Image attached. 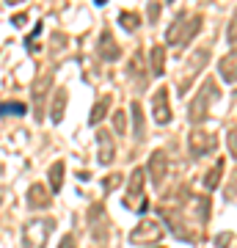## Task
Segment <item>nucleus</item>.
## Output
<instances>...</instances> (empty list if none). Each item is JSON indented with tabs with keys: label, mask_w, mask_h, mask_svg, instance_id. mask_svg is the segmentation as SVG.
Here are the masks:
<instances>
[{
	"label": "nucleus",
	"mask_w": 237,
	"mask_h": 248,
	"mask_svg": "<svg viewBox=\"0 0 237 248\" xmlns=\"http://www.w3.org/2000/svg\"><path fill=\"white\" fill-rule=\"evenodd\" d=\"M124 204L130 207V210H138V213H143L149 204H146V196H143V171L135 169L130 177V190L124 193Z\"/></svg>",
	"instance_id": "4"
},
{
	"label": "nucleus",
	"mask_w": 237,
	"mask_h": 248,
	"mask_svg": "<svg viewBox=\"0 0 237 248\" xmlns=\"http://www.w3.org/2000/svg\"><path fill=\"white\" fill-rule=\"evenodd\" d=\"M218 75L223 83H237V53H229L221 58L218 63Z\"/></svg>",
	"instance_id": "11"
},
{
	"label": "nucleus",
	"mask_w": 237,
	"mask_h": 248,
	"mask_svg": "<svg viewBox=\"0 0 237 248\" xmlns=\"http://www.w3.org/2000/svg\"><path fill=\"white\" fill-rule=\"evenodd\" d=\"M58 248H75V237H72V234H66V237L61 240V246Z\"/></svg>",
	"instance_id": "25"
},
{
	"label": "nucleus",
	"mask_w": 237,
	"mask_h": 248,
	"mask_svg": "<svg viewBox=\"0 0 237 248\" xmlns=\"http://www.w3.org/2000/svg\"><path fill=\"white\" fill-rule=\"evenodd\" d=\"M113 127H116V133H119V135H124V130H127V113L119 110V113L113 116Z\"/></svg>",
	"instance_id": "23"
},
{
	"label": "nucleus",
	"mask_w": 237,
	"mask_h": 248,
	"mask_svg": "<svg viewBox=\"0 0 237 248\" xmlns=\"http://www.w3.org/2000/svg\"><path fill=\"white\" fill-rule=\"evenodd\" d=\"M207 58H210V50H204V47H202V50H196V53L190 55V61H188V66H185L188 72H182V75H179V91H182V94L190 89V83H193V78L202 72V66L207 63Z\"/></svg>",
	"instance_id": "5"
},
{
	"label": "nucleus",
	"mask_w": 237,
	"mask_h": 248,
	"mask_svg": "<svg viewBox=\"0 0 237 248\" xmlns=\"http://www.w3.org/2000/svg\"><path fill=\"white\" fill-rule=\"evenodd\" d=\"M97 143H99V163L102 166H111V160H113V138H111V133L108 130H99Z\"/></svg>",
	"instance_id": "13"
},
{
	"label": "nucleus",
	"mask_w": 237,
	"mask_h": 248,
	"mask_svg": "<svg viewBox=\"0 0 237 248\" xmlns=\"http://www.w3.org/2000/svg\"><path fill=\"white\" fill-rule=\"evenodd\" d=\"M163 66H166V50L163 45H155L152 47V75H163Z\"/></svg>",
	"instance_id": "17"
},
{
	"label": "nucleus",
	"mask_w": 237,
	"mask_h": 248,
	"mask_svg": "<svg viewBox=\"0 0 237 248\" xmlns=\"http://www.w3.org/2000/svg\"><path fill=\"white\" fill-rule=\"evenodd\" d=\"M215 146H218V138L204 133V130H193L188 135V149H190L193 157H204L207 152H215Z\"/></svg>",
	"instance_id": "6"
},
{
	"label": "nucleus",
	"mask_w": 237,
	"mask_h": 248,
	"mask_svg": "<svg viewBox=\"0 0 237 248\" xmlns=\"http://www.w3.org/2000/svg\"><path fill=\"white\" fill-rule=\"evenodd\" d=\"M119 22H122L127 31H135V28L141 25V17L138 14H132V11H122V14H119Z\"/></svg>",
	"instance_id": "21"
},
{
	"label": "nucleus",
	"mask_w": 237,
	"mask_h": 248,
	"mask_svg": "<svg viewBox=\"0 0 237 248\" xmlns=\"http://www.w3.org/2000/svg\"><path fill=\"white\" fill-rule=\"evenodd\" d=\"M28 207L31 210H47L50 207V193L44 190V185H31V190H28Z\"/></svg>",
	"instance_id": "12"
},
{
	"label": "nucleus",
	"mask_w": 237,
	"mask_h": 248,
	"mask_svg": "<svg viewBox=\"0 0 237 248\" xmlns=\"http://www.w3.org/2000/svg\"><path fill=\"white\" fill-rule=\"evenodd\" d=\"M218 99V89H215V80L207 78L202 83V89H199V94H196V99L190 102V108H188V119L193 124H199L207 116V110H210V105Z\"/></svg>",
	"instance_id": "2"
},
{
	"label": "nucleus",
	"mask_w": 237,
	"mask_h": 248,
	"mask_svg": "<svg viewBox=\"0 0 237 248\" xmlns=\"http://www.w3.org/2000/svg\"><path fill=\"white\" fill-rule=\"evenodd\" d=\"M99 55H102L105 61H116V58H119V50H116V45H113L111 31H102V39H99Z\"/></svg>",
	"instance_id": "15"
},
{
	"label": "nucleus",
	"mask_w": 237,
	"mask_h": 248,
	"mask_svg": "<svg viewBox=\"0 0 237 248\" xmlns=\"http://www.w3.org/2000/svg\"><path fill=\"white\" fill-rule=\"evenodd\" d=\"M166 171H168L166 152H163V149L152 152V157H149V174H152V182H155V185H163V179H166Z\"/></svg>",
	"instance_id": "9"
},
{
	"label": "nucleus",
	"mask_w": 237,
	"mask_h": 248,
	"mask_svg": "<svg viewBox=\"0 0 237 248\" xmlns=\"http://www.w3.org/2000/svg\"><path fill=\"white\" fill-rule=\"evenodd\" d=\"M199 31H202V17H199V14H193V17L179 14V17L174 19V25H168L166 42H168V45H176V39H179V45L185 47L196 33H199Z\"/></svg>",
	"instance_id": "1"
},
{
	"label": "nucleus",
	"mask_w": 237,
	"mask_h": 248,
	"mask_svg": "<svg viewBox=\"0 0 237 248\" xmlns=\"http://www.w3.org/2000/svg\"><path fill=\"white\" fill-rule=\"evenodd\" d=\"M108 108H111V97H99V102L94 105V110H91V119H88V124H97V122H102L108 116Z\"/></svg>",
	"instance_id": "18"
},
{
	"label": "nucleus",
	"mask_w": 237,
	"mask_h": 248,
	"mask_svg": "<svg viewBox=\"0 0 237 248\" xmlns=\"http://www.w3.org/2000/svg\"><path fill=\"white\" fill-rule=\"evenodd\" d=\"M229 152H232V157H237V127L229 130Z\"/></svg>",
	"instance_id": "24"
},
{
	"label": "nucleus",
	"mask_w": 237,
	"mask_h": 248,
	"mask_svg": "<svg viewBox=\"0 0 237 248\" xmlns=\"http://www.w3.org/2000/svg\"><path fill=\"white\" fill-rule=\"evenodd\" d=\"M66 89H58L53 97V105H50V119H53V124H58L63 119V108H66Z\"/></svg>",
	"instance_id": "14"
},
{
	"label": "nucleus",
	"mask_w": 237,
	"mask_h": 248,
	"mask_svg": "<svg viewBox=\"0 0 237 248\" xmlns=\"http://www.w3.org/2000/svg\"><path fill=\"white\" fill-rule=\"evenodd\" d=\"M53 229H55V221H50V218H33V221H28L25 229H22V246L25 248H44Z\"/></svg>",
	"instance_id": "3"
},
{
	"label": "nucleus",
	"mask_w": 237,
	"mask_h": 248,
	"mask_svg": "<svg viewBox=\"0 0 237 248\" xmlns=\"http://www.w3.org/2000/svg\"><path fill=\"white\" fill-rule=\"evenodd\" d=\"M163 237V226L158 221H143L138 229H132L130 240L132 243H141V246H146V243H155V240Z\"/></svg>",
	"instance_id": "8"
},
{
	"label": "nucleus",
	"mask_w": 237,
	"mask_h": 248,
	"mask_svg": "<svg viewBox=\"0 0 237 248\" xmlns=\"http://www.w3.org/2000/svg\"><path fill=\"white\" fill-rule=\"evenodd\" d=\"M50 185H53V193H58L63 185V163L61 160H55L53 169H50Z\"/></svg>",
	"instance_id": "19"
},
{
	"label": "nucleus",
	"mask_w": 237,
	"mask_h": 248,
	"mask_svg": "<svg viewBox=\"0 0 237 248\" xmlns=\"http://www.w3.org/2000/svg\"><path fill=\"white\" fill-rule=\"evenodd\" d=\"M221 171H223V157L215 160V166H212L210 174H204V187H207V190H215V187H218V182H221Z\"/></svg>",
	"instance_id": "16"
},
{
	"label": "nucleus",
	"mask_w": 237,
	"mask_h": 248,
	"mask_svg": "<svg viewBox=\"0 0 237 248\" xmlns=\"http://www.w3.org/2000/svg\"><path fill=\"white\" fill-rule=\"evenodd\" d=\"M152 113H155V122H158L160 127L171 124V102H168V89L166 86L155 91V97H152Z\"/></svg>",
	"instance_id": "7"
},
{
	"label": "nucleus",
	"mask_w": 237,
	"mask_h": 248,
	"mask_svg": "<svg viewBox=\"0 0 237 248\" xmlns=\"http://www.w3.org/2000/svg\"><path fill=\"white\" fill-rule=\"evenodd\" d=\"M47 86H53V75L50 72H44V75H39L33 83V99H36V119H42V99L44 94H47Z\"/></svg>",
	"instance_id": "10"
},
{
	"label": "nucleus",
	"mask_w": 237,
	"mask_h": 248,
	"mask_svg": "<svg viewBox=\"0 0 237 248\" xmlns=\"http://www.w3.org/2000/svg\"><path fill=\"white\" fill-rule=\"evenodd\" d=\"M132 119H135V135L143 138V113H141V102H132Z\"/></svg>",
	"instance_id": "22"
},
{
	"label": "nucleus",
	"mask_w": 237,
	"mask_h": 248,
	"mask_svg": "<svg viewBox=\"0 0 237 248\" xmlns=\"http://www.w3.org/2000/svg\"><path fill=\"white\" fill-rule=\"evenodd\" d=\"M25 110V102H0V116H22Z\"/></svg>",
	"instance_id": "20"
}]
</instances>
